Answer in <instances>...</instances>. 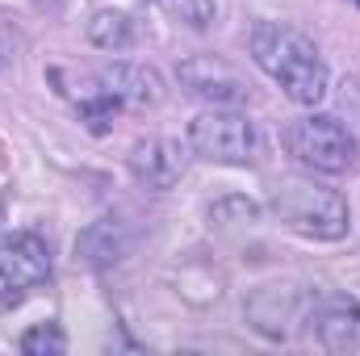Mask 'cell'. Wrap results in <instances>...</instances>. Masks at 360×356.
<instances>
[{"instance_id": "16", "label": "cell", "mask_w": 360, "mask_h": 356, "mask_svg": "<svg viewBox=\"0 0 360 356\" xmlns=\"http://www.w3.org/2000/svg\"><path fill=\"white\" fill-rule=\"evenodd\" d=\"M113 109H117V101H113V96H105L101 89H96V96L80 101V117L89 122L92 134H105V130H109V122H113Z\"/></svg>"}, {"instance_id": "15", "label": "cell", "mask_w": 360, "mask_h": 356, "mask_svg": "<svg viewBox=\"0 0 360 356\" xmlns=\"http://www.w3.org/2000/svg\"><path fill=\"white\" fill-rule=\"evenodd\" d=\"M164 4L176 13L184 25H193V30H210V25H214V17H218L214 0H164Z\"/></svg>"}, {"instance_id": "2", "label": "cell", "mask_w": 360, "mask_h": 356, "mask_svg": "<svg viewBox=\"0 0 360 356\" xmlns=\"http://www.w3.org/2000/svg\"><path fill=\"white\" fill-rule=\"evenodd\" d=\"M269 205L289 231H297L306 239L331 243V239L348 235V201L335 189H323L314 180H281L272 189Z\"/></svg>"}, {"instance_id": "4", "label": "cell", "mask_w": 360, "mask_h": 356, "mask_svg": "<svg viewBox=\"0 0 360 356\" xmlns=\"http://www.w3.org/2000/svg\"><path fill=\"white\" fill-rule=\"evenodd\" d=\"M285 143H289V151L306 168L327 172V177H340V172L356 168V155H360L356 134L340 117H331V113H310V117L293 122Z\"/></svg>"}, {"instance_id": "9", "label": "cell", "mask_w": 360, "mask_h": 356, "mask_svg": "<svg viewBox=\"0 0 360 356\" xmlns=\"http://www.w3.org/2000/svg\"><path fill=\"white\" fill-rule=\"evenodd\" d=\"M96 84L117 105H134V109H147V105L164 101V80L147 63H113V68H105L96 76Z\"/></svg>"}, {"instance_id": "8", "label": "cell", "mask_w": 360, "mask_h": 356, "mask_svg": "<svg viewBox=\"0 0 360 356\" xmlns=\"http://www.w3.org/2000/svg\"><path fill=\"white\" fill-rule=\"evenodd\" d=\"M188 168V155L176 139H143L130 147V177L155 193L172 189Z\"/></svg>"}, {"instance_id": "18", "label": "cell", "mask_w": 360, "mask_h": 356, "mask_svg": "<svg viewBox=\"0 0 360 356\" xmlns=\"http://www.w3.org/2000/svg\"><path fill=\"white\" fill-rule=\"evenodd\" d=\"M352 4H360V0H352Z\"/></svg>"}, {"instance_id": "11", "label": "cell", "mask_w": 360, "mask_h": 356, "mask_svg": "<svg viewBox=\"0 0 360 356\" xmlns=\"http://www.w3.org/2000/svg\"><path fill=\"white\" fill-rule=\"evenodd\" d=\"M260 293L272 302V310H264V306H248L256 331L269 336V340H289V331H293V323H297V310H302L297 289H293V285H264Z\"/></svg>"}, {"instance_id": "12", "label": "cell", "mask_w": 360, "mask_h": 356, "mask_svg": "<svg viewBox=\"0 0 360 356\" xmlns=\"http://www.w3.org/2000/svg\"><path fill=\"white\" fill-rule=\"evenodd\" d=\"M89 42L101 46V51H109V55L130 51V46H134V17L122 13V8H101V13H92Z\"/></svg>"}, {"instance_id": "17", "label": "cell", "mask_w": 360, "mask_h": 356, "mask_svg": "<svg viewBox=\"0 0 360 356\" xmlns=\"http://www.w3.org/2000/svg\"><path fill=\"white\" fill-rule=\"evenodd\" d=\"M4 63H8V42L0 38V68H4Z\"/></svg>"}, {"instance_id": "7", "label": "cell", "mask_w": 360, "mask_h": 356, "mask_svg": "<svg viewBox=\"0 0 360 356\" xmlns=\"http://www.w3.org/2000/svg\"><path fill=\"white\" fill-rule=\"evenodd\" d=\"M180 84H184V92H193V96H201L210 105H239L248 96L243 76L226 59H218V55H193V59H184L180 63Z\"/></svg>"}, {"instance_id": "10", "label": "cell", "mask_w": 360, "mask_h": 356, "mask_svg": "<svg viewBox=\"0 0 360 356\" xmlns=\"http://www.w3.org/2000/svg\"><path fill=\"white\" fill-rule=\"evenodd\" d=\"M130 243H134V235H130V227L122 218H96V222H89L80 231L76 252L92 268H109V265H122L130 256Z\"/></svg>"}, {"instance_id": "13", "label": "cell", "mask_w": 360, "mask_h": 356, "mask_svg": "<svg viewBox=\"0 0 360 356\" xmlns=\"http://www.w3.org/2000/svg\"><path fill=\"white\" fill-rule=\"evenodd\" d=\"M17 348L25 356H59L68 348V340H63V331H59V323H34L21 340H17Z\"/></svg>"}, {"instance_id": "14", "label": "cell", "mask_w": 360, "mask_h": 356, "mask_svg": "<svg viewBox=\"0 0 360 356\" xmlns=\"http://www.w3.org/2000/svg\"><path fill=\"white\" fill-rule=\"evenodd\" d=\"M210 222H218V227H252V222H260V205H252V201H243V197H226V201H218V205H210Z\"/></svg>"}, {"instance_id": "6", "label": "cell", "mask_w": 360, "mask_h": 356, "mask_svg": "<svg viewBox=\"0 0 360 356\" xmlns=\"http://www.w3.org/2000/svg\"><path fill=\"white\" fill-rule=\"evenodd\" d=\"M0 281L13 289H38L51 281V248L34 231H17L0 239Z\"/></svg>"}, {"instance_id": "5", "label": "cell", "mask_w": 360, "mask_h": 356, "mask_svg": "<svg viewBox=\"0 0 360 356\" xmlns=\"http://www.w3.org/2000/svg\"><path fill=\"white\" fill-rule=\"evenodd\" d=\"M314 340L335 356H360V302L344 293H323L310 310Z\"/></svg>"}, {"instance_id": "1", "label": "cell", "mask_w": 360, "mask_h": 356, "mask_svg": "<svg viewBox=\"0 0 360 356\" xmlns=\"http://www.w3.org/2000/svg\"><path fill=\"white\" fill-rule=\"evenodd\" d=\"M252 55L293 105H319L327 96V63L302 30L285 21H260L252 30Z\"/></svg>"}, {"instance_id": "3", "label": "cell", "mask_w": 360, "mask_h": 356, "mask_svg": "<svg viewBox=\"0 0 360 356\" xmlns=\"http://www.w3.org/2000/svg\"><path fill=\"white\" fill-rule=\"evenodd\" d=\"M184 139L210 164H252L260 155V130H256V122L248 113H235L231 105L201 109L188 122Z\"/></svg>"}]
</instances>
